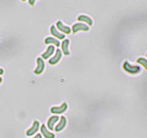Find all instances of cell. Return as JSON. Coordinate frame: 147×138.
<instances>
[{
	"label": "cell",
	"mask_w": 147,
	"mask_h": 138,
	"mask_svg": "<svg viewBox=\"0 0 147 138\" xmlns=\"http://www.w3.org/2000/svg\"><path fill=\"white\" fill-rule=\"evenodd\" d=\"M137 63H138L140 64L141 65L145 68L146 70L147 71V60L146 59L144 58V57H139L138 59L137 60Z\"/></svg>",
	"instance_id": "2e32d148"
},
{
	"label": "cell",
	"mask_w": 147,
	"mask_h": 138,
	"mask_svg": "<svg viewBox=\"0 0 147 138\" xmlns=\"http://www.w3.org/2000/svg\"><path fill=\"white\" fill-rule=\"evenodd\" d=\"M123 69L127 73H130V74H137L139 72H140L141 68L138 65H132L129 64V63L125 61L123 64Z\"/></svg>",
	"instance_id": "6da1fadb"
},
{
	"label": "cell",
	"mask_w": 147,
	"mask_h": 138,
	"mask_svg": "<svg viewBox=\"0 0 147 138\" xmlns=\"http://www.w3.org/2000/svg\"><path fill=\"white\" fill-rule=\"evenodd\" d=\"M40 131H41V134H43V135L44 136L45 138H55V135L53 133L50 132L47 129V127H45V125L43 124L40 127Z\"/></svg>",
	"instance_id": "30bf717a"
},
{
	"label": "cell",
	"mask_w": 147,
	"mask_h": 138,
	"mask_svg": "<svg viewBox=\"0 0 147 138\" xmlns=\"http://www.w3.org/2000/svg\"><path fill=\"white\" fill-rule=\"evenodd\" d=\"M22 1H23V2H24V1H26V0H22Z\"/></svg>",
	"instance_id": "44dd1931"
},
{
	"label": "cell",
	"mask_w": 147,
	"mask_h": 138,
	"mask_svg": "<svg viewBox=\"0 0 147 138\" xmlns=\"http://www.w3.org/2000/svg\"><path fill=\"white\" fill-rule=\"evenodd\" d=\"M4 73V70L2 68H0V75H2Z\"/></svg>",
	"instance_id": "d6986e66"
},
{
	"label": "cell",
	"mask_w": 147,
	"mask_h": 138,
	"mask_svg": "<svg viewBox=\"0 0 147 138\" xmlns=\"http://www.w3.org/2000/svg\"><path fill=\"white\" fill-rule=\"evenodd\" d=\"M69 40L68 39H65L63 41L62 44H61V48H62L63 53L65 55H69L70 52L69 51Z\"/></svg>",
	"instance_id": "5bb4252c"
},
{
	"label": "cell",
	"mask_w": 147,
	"mask_h": 138,
	"mask_svg": "<svg viewBox=\"0 0 147 138\" xmlns=\"http://www.w3.org/2000/svg\"><path fill=\"white\" fill-rule=\"evenodd\" d=\"M55 48L54 46H49L48 47H47V50H46V52H44V54H42V57L44 59H48L49 57H51L52 55H53V53L55 52Z\"/></svg>",
	"instance_id": "8fae6325"
},
{
	"label": "cell",
	"mask_w": 147,
	"mask_h": 138,
	"mask_svg": "<svg viewBox=\"0 0 147 138\" xmlns=\"http://www.w3.org/2000/svg\"><path fill=\"white\" fill-rule=\"evenodd\" d=\"M57 27L60 32H63V33L65 34H70L71 31L70 27L65 26V25H64L62 22H60V21L57 22Z\"/></svg>",
	"instance_id": "52a82bcc"
},
{
	"label": "cell",
	"mask_w": 147,
	"mask_h": 138,
	"mask_svg": "<svg viewBox=\"0 0 147 138\" xmlns=\"http://www.w3.org/2000/svg\"><path fill=\"white\" fill-rule=\"evenodd\" d=\"M89 30V27L88 25H86L85 24L82 23H77L74 24L72 26V32L74 33H77L79 31H88Z\"/></svg>",
	"instance_id": "3957f363"
},
{
	"label": "cell",
	"mask_w": 147,
	"mask_h": 138,
	"mask_svg": "<svg viewBox=\"0 0 147 138\" xmlns=\"http://www.w3.org/2000/svg\"><path fill=\"white\" fill-rule=\"evenodd\" d=\"M146 57H147V53H146Z\"/></svg>",
	"instance_id": "7402d4cb"
},
{
	"label": "cell",
	"mask_w": 147,
	"mask_h": 138,
	"mask_svg": "<svg viewBox=\"0 0 147 138\" xmlns=\"http://www.w3.org/2000/svg\"><path fill=\"white\" fill-rule=\"evenodd\" d=\"M36 0H29V4H30V5H32V6H33L34 5H35V2Z\"/></svg>",
	"instance_id": "e0dca14e"
},
{
	"label": "cell",
	"mask_w": 147,
	"mask_h": 138,
	"mask_svg": "<svg viewBox=\"0 0 147 138\" xmlns=\"http://www.w3.org/2000/svg\"><path fill=\"white\" fill-rule=\"evenodd\" d=\"M44 68H45V63H44V60L40 57L37 58V68L34 71L35 74L39 75L43 73Z\"/></svg>",
	"instance_id": "277c9868"
},
{
	"label": "cell",
	"mask_w": 147,
	"mask_h": 138,
	"mask_svg": "<svg viewBox=\"0 0 147 138\" xmlns=\"http://www.w3.org/2000/svg\"><path fill=\"white\" fill-rule=\"evenodd\" d=\"M32 138H42V136H41V135H40V134H38L36 136H35L34 137H32Z\"/></svg>",
	"instance_id": "ac0fdd59"
},
{
	"label": "cell",
	"mask_w": 147,
	"mask_h": 138,
	"mask_svg": "<svg viewBox=\"0 0 147 138\" xmlns=\"http://www.w3.org/2000/svg\"><path fill=\"white\" fill-rule=\"evenodd\" d=\"M77 20H78L79 22H85V23L87 24L88 26H92V24H93V21H92L91 18H90L89 16H88V15H79L78 18H77Z\"/></svg>",
	"instance_id": "4fadbf2b"
},
{
	"label": "cell",
	"mask_w": 147,
	"mask_h": 138,
	"mask_svg": "<svg viewBox=\"0 0 147 138\" xmlns=\"http://www.w3.org/2000/svg\"><path fill=\"white\" fill-rule=\"evenodd\" d=\"M44 42H45L46 44H54V45L56 46L57 47L60 46V41L54 38H51V37L47 38L45 39V40H44Z\"/></svg>",
	"instance_id": "9a60e30c"
},
{
	"label": "cell",
	"mask_w": 147,
	"mask_h": 138,
	"mask_svg": "<svg viewBox=\"0 0 147 138\" xmlns=\"http://www.w3.org/2000/svg\"><path fill=\"white\" fill-rule=\"evenodd\" d=\"M66 123H67L66 118H65L64 116L61 117V118H60V122H59L58 124L57 125V127H55V131H57V132L62 131V130L65 128V126H66Z\"/></svg>",
	"instance_id": "9c48e42d"
},
{
	"label": "cell",
	"mask_w": 147,
	"mask_h": 138,
	"mask_svg": "<svg viewBox=\"0 0 147 138\" xmlns=\"http://www.w3.org/2000/svg\"><path fill=\"white\" fill-rule=\"evenodd\" d=\"M2 77H0V84L2 83Z\"/></svg>",
	"instance_id": "ffe728a7"
},
{
	"label": "cell",
	"mask_w": 147,
	"mask_h": 138,
	"mask_svg": "<svg viewBox=\"0 0 147 138\" xmlns=\"http://www.w3.org/2000/svg\"><path fill=\"white\" fill-rule=\"evenodd\" d=\"M59 120V117L57 115H54V116H52L51 118H49V119L48 120V122H47V127L50 130L54 129V126Z\"/></svg>",
	"instance_id": "7c38bea8"
},
{
	"label": "cell",
	"mask_w": 147,
	"mask_h": 138,
	"mask_svg": "<svg viewBox=\"0 0 147 138\" xmlns=\"http://www.w3.org/2000/svg\"><path fill=\"white\" fill-rule=\"evenodd\" d=\"M50 32L53 36L56 37L57 38L60 39V40H63V39L65 38V35L60 32L59 31H57V29L55 28V27L53 26V25H52L50 28Z\"/></svg>",
	"instance_id": "ba28073f"
},
{
	"label": "cell",
	"mask_w": 147,
	"mask_h": 138,
	"mask_svg": "<svg viewBox=\"0 0 147 138\" xmlns=\"http://www.w3.org/2000/svg\"><path fill=\"white\" fill-rule=\"evenodd\" d=\"M61 57H62V52L59 48H57V51L55 52V55L49 60V63L50 65H55L60 61Z\"/></svg>",
	"instance_id": "8992f818"
},
{
	"label": "cell",
	"mask_w": 147,
	"mask_h": 138,
	"mask_svg": "<svg viewBox=\"0 0 147 138\" xmlns=\"http://www.w3.org/2000/svg\"><path fill=\"white\" fill-rule=\"evenodd\" d=\"M67 109H68V105L65 102H64L60 106H53V107H52L50 111L52 113L59 115V114H62L65 112Z\"/></svg>",
	"instance_id": "7a4b0ae2"
},
{
	"label": "cell",
	"mask_w": 147,
	"mask_h": 138,
	"mask_svg": "<svg viewBox=\"0 0 147 138\" xmlns=\"http://www.w3.org/2000/svg\"><path fill=\"white\" fill-rule=\"evenodd\" d=\"M39 127H40V123H39V122L38 120H35L33 122V123H32V126L31 127V128H30L27 131L26 135L30 137L32 136V135H35V133L38 132V131L39 129Z\"/></svg>",
	"instance_id": "5b68a950"
}]
</instances>
